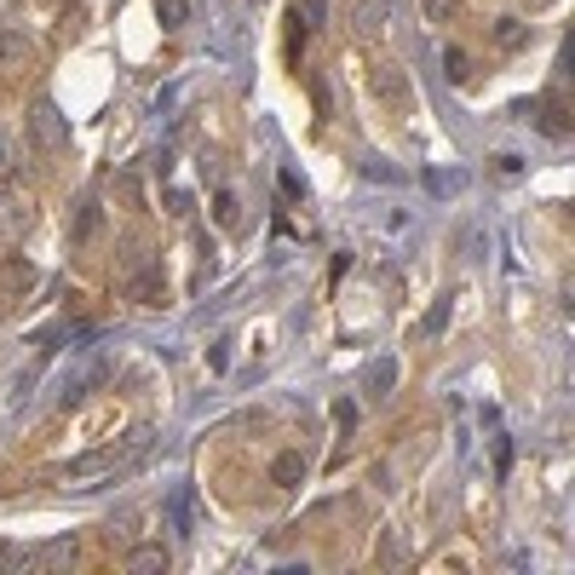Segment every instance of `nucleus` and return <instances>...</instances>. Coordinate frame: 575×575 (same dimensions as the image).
<instances>
[{
	"label": "nucleus",
	"instance_id": "14",
	"mask_svg": "<svg viewBox=\"0 0 575 575\" xmlns=\"http://www.w3.org/2000/svg\"><path fill=\"white\" fill-rule=\"evenodd\" d=\"M443 75H449V81H466V75H472V58H466L460 46H449V52H443Z\"/></svg>",
	"mask_w": 575,
	"mask_h": 575
},
{
	"label": "nucleus",
	"instance_id": "5",
	"mask_svg": "<svg viewBox=\"0 0 575 575\" xmlns=\"http://www.w3.org/2000/svg\"><path fill=\"white\" fill-rule=\"evenodd\" d=\"M167 564H173V558H167L161 541H144V547L127 552V570H133V575H167Z\"/></svg>",
	"mask_w": 575,
	"mask_h": 575
},
{
	"label": "nucleus",
	"instance_id": "8",
	"mask_svg": "<svg viewBox=\"0 0 575 575\" xmlns=\"http://www.w3.org/2000/svg\"><path fill=\"white\" fill-rule=\"evenodd\" d=\"M271 483H282V489L305 483V455H299V449H282V455L271 460Z\"/></svg>",
	"mask_w": 575,
	"mask_h": 575
},
{
	"label": "nucleus",
	"instance_id": "22",
	"mask_svg": "<svg viewBox=\"0 0 575 575\" xmlns=\"http://www.w3.org/2000/svg\"><path fill=\"white\" fill-rule=\"evenodd\" d=\"M0 161H6V144H0Z\"/></svg>",
	"mask_w": 575,
	"mask_h": 575
},
{
	"label": "nucleus",
	"instance_id": "7",
	"mask_svg": "<svg viewBox=\"0 0 575 575\" xmlns=\"http://www.w3.org/2000/svg\"><path fill=\"white\" fill-rule=\"evenodd\" d=\"M133 299H138V305H150V311H156V305H167V282H161L156 265H144V271L133 276Z\"/></svg>",
	"mask_w": 575,
	"mask_h": 575
},
{
	"label": "nucleus",
	"instance_id": "13",
	"mask_svg": "<svg viewBox=\"0 0 575 575\" xmlns=\"http://www.w3.org/2000/svg\"><path fill=\"white\" fill-rule=\"evenodd\" d=\"M156 12L167 29H184V23H190V0H156Z\"/></svg>",
	"mask_w": 575,
	"mask_h": 575
},
{
	"label": "nucleus",
	"instance_id": "11",
	"mask_svg": "<svg viewBox=\"0 0 575 575\" xmlns=\"http://www.w3.org/2000/svg\"><path fill=\"white\" fill-rule=\"evenodd\" d=\"M213 219H219L225 230H236V225H242V202H236L230 190H219V196H213Z\"/></svg>",
	"mask_w": 575,
	"mask_h": 575
},
{
	"label": "nucleus",
	"instance_id": "9",
	"mask_svg": "<svg viewBox=\"0 0 575 575\" xmlns=\"http://www.w3.org/2000/svg\"><path fill=\"white\" fill-rule=\"evenodd\" d=\"M29 52H35V46H29L23 29H0V69H18Z\"/></svg>",
	"mask_w": 575,
	"mask_h": 575
},
{
	"label": "nucleus",
	"instance_id": "4",
	"mask_svg": "<svg viewBox=\"0 0 575 575\" xmlns=\"http://www.w3.org/2000/svg\"><path fill=\"white\" fill-rule=\"evenodd\" d=\"M98 230H104V207L81 202V207H75V225H69V242H75V248H87V242H98Z\"/></svg>",
	"mask_w": 575,
	"mask_h": 575
},
{
	"label": "nucleus",
	"instance_id": "17",
	"mask_svg": "<svg viewBox=\"0 0 575 575\" xmlns=\"http://www.w3.org/2000/svg\"><path fill=\"white\" fill-rule=\"evenodd\" d=\"M460 184H466L460 173H426V190H437V196H455Z\"/></svg>",
	"mask_w": 575,
	"mask_h": 575
},
{
	"label": "nucleus",
	"instance_id": "6",
	"mask_svg": "<svg viewBox=\"0 0 575 575\" xmlns=\"http://www.w3.org/2000/svg\"><path fill=\"white\" fill-rule=\"evenodd\" d=\"M363 391L374 397V403H386L391 391H397V363H391V357H380V363H368V374H363Z\"/></svg>",
	"mask_w": 575,
	"mask_h": 575
},
{
	"label": "nucleus",
	"instance_id": "19",
	"mask_svg": "<svg viewBox=\"0 0 575 575\" xmlns=\"http://www.w3.org/2000/svg\"><path fill=\"white\" fill-rule=\"evenodd\" d=\"M0 564H6V570H23V564H29V552H23L18 541H0Z\"/></svg>",
	"mask_w": 575,
	"mask_h": 575
},
{
	"label": "nucleus",
	"instance_id": "15",
	"mask_svg": "<svg viewBox=\"0 0 575 575\" xmlns=\"http://www.w3.org/2000/svg\"><path fill=\"white\" fill-rule=\"evenodd\" d=\"M294 18H305V29H322L328 23V0H299Z\"/></svg>",
	"mask_w": 575,
	"mask_h": 575
},
{
	"label": "nucleus",
	"instance_id": "21",
	"mask_svg": "<svg viewBox=\"0 0 575 575\" xmlns=\"http://www.w3.org/2000/svg\"><path fill=\"white\" fill-rule=\"evenodd\" d=\"M207 363H213V368H225V363H230V340H219V345H213V351H207Z\"/></svg>",
	"mask_w": 575,
	"mask_h": 575
},
{
	"label": "nucleus",
	"instance_id": "18",
	"mask_svg": "<svg viewBox=\"0 0 575 575\" xmlns=\"http://www.w3.org/2000/svg\"><path fill=\"white\" fill-rule=\"evenodd\" d=\"M495 41H501V46H518V41H524V23H518V18H501V23H495Z\"/></svg>",
	"mask_w": 575,
	"mask_h": 575
},
{
	"label": "nucleus",
	"instance_id": "20",
	"mask_svg": "<svg viewBox=\"0 0 575 575\" xmlns=\"http://www.w3.org/2000/svg\"><path fill=\"white\" fill-rule=\"evenodd\" d=\"M455 12H460V0H426V18L432 23H449Z\"/></svg>",
	"mask_w": 575,
	"mask_h": 575
},
{
	"label": "nucleus",
	"instance_id": "3",
	"mask_svg": "<svg viewBox=\"0 0 575 575\" xmlns=\"http://www.w3.org/2000/svg\"><path fill=\"white\" fill-rule=\"evenodd\" d=\"M29 288H35V265H29L23 253H6V259H0V299L29 294Z\"/></svg>",
	"mask_w": 575,
	"mask_h": 575
},
{
	"label": "nucleus",
	"instance_id": "10",
	"mask_svg": "<svg viewBox=\"0 0 575 575\" xmlns=\"http://www.w3.org/2000/svg\"><path fill=\"white\" fill-rule=\"evenodd\" d=\"M167 524L179 529V535H190V489H173V495H167Z\"/></svg>",
	"mask_w": 575,
	"mask_h": 575
},
{
	"label": "nucleus",
	"instance_id": "2",
	"mask_svg": "<svg viewBox=\"0 0 575 575\" xmlns=\"http://www.w3.org/2000/svg\"><path fill=\"white\" fill-rule=\"evenodd\" d=\"M29 138H35L41 150H64V144H69V121L58 115V104H35V110H29Z\"/></svg>",
	"mask_w": 575,
	"mask_h": 575
},
{
	"label": "nucleus",
	"instance_id": "12",
	"mask_svg": "<svg viewBox=\"0 0 575 575\" xmlns=\"http://www.w3.org/2000/svg\"><path fill=\"white\" fill-rule=\"evenodd\" d=\"M380 23H386V0H363V6H357V29H363V35H380Z\"/></svg>",
	"mask_w": 575,
	"mask_h": 575
},
{
	"label": "nucleus",
	"instance_id": "16",
	"mask_svg": "<svg viewBox=\"0 0 575 575\" xmlns=\"http://www.w3.org/2000/svg\"><path fill=\"white\" fill-rule=\"evenodd\" d=\"M541 127H547L552 138H564V133H570V121H564V110H558V104H541Z\"/></svg>",
	"mask_w": 575,
	"mask_h": 575
},
{
	"label": "nucleus",
	"instance_id": "1",
	"mask_svg": "<svg viewBox=\"0 0 575 575\" xmlns=\"http://www.w3.org/2000/svg\"><path fill=\"white\" fill-rule=\"evenodd\" d=\"M144 449H150V437L133 432L127 443L92 449V455H81V460H64V466H58V483H64V489H92V483H104V478H121V472H133L138 460H144Z\"/></svg>",
	"mask_w": 575,
	"mask_h": 575
}]
</instances>
